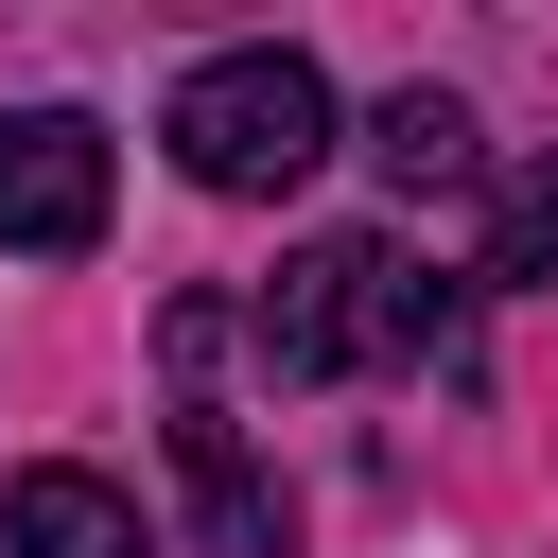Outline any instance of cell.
<instances>
[{"label":"cell","instance_id":"cell-2","mask_svg":"<svg viewBox=\"0 0 558 558\" xmlns=\"http://www.w3.org/2000/svg\"><path fill=\"white\" fill-rule=\"evenodd\" d=\"M157 140H174L192 192H296L331 157V87H314V52H209Z\"/></svg>","mask_w":558,"mask_h":558},{"label":"cell","instance_id":"cell-7","mask_svg":"<svg viewBox=\"0 0 558 558\" xmlns=\"http://www.w3.org/2000/svg\"><path fill=\"white\" fill-rule=\"evenodd\" d=\"M488 279H558V157H523L488 192Z\"/></svg>","mask_w":558,"mask_h":558},{"label":"cell","instance_id":"cell-5","mask_svg":"<svg viewBox=\"0 0 558 558\" xmlns=\"http://www.w3.org/2000/svg\"><path fill=\"white\" fill-rule=\"evenodd\" d=\"M0 558H140V506L105 471H17L0 488Z\"/></svg>","mask_w":558,"mask_h":558},{"label":"cell","instance_id":"cell-6","mask_svg":"<svg viewBox=\"0 0 558 558\" xmlns=\"http://www.w3.org/2000/svg\"><path fill=\"white\" fill-rule=\"evenodd\" d=\"M366 157H384L401 209H418V192H471V105H453V87H401V105L366 122Z\"/></svg>","mask_w":558,"mask_h":558},{"label":"cell","instance_id":"cell-1","mask_svg":"<svg viewBox=\"0 0 558 558\" xmlns=\"http://www.w3.org/2000/svg\"><path fill=\"white\" fill-rule=\"evenodd\" d=\"M453 349V279H418L401 244H296L262 296V366L279 384H349V366H436Z\"/></svg>","mask_w":558,"mask_h":558},{"label":"cell","instance_id":"cell-4","mask_svg":"<svg viewBox=\"0 0 558 558\" xmlns=\"http://www.w3.org/2000/svg\"><path fill=\"white\" fill-rule=\"evenodd\" d=\"M174 471H192L209 558H296V523H279V488L244 471V418H227V401H174Z\"/></svg>","mask_w":558,"mask_h":558},{"label":"cell","instance_id":"cell-3","mask_svg":"<svg viewBox=\"0 0 558 558\" xmlns=\"http://www.w3.org/2000/svg\"><path fill=\"white\" fill-rule=\"evenodd\" d=\"M0 244H35V262L105 244V122L87 105H17L0 122Z\"/></svg>","mask_w":558,"mask_h":558}]
</instances>
